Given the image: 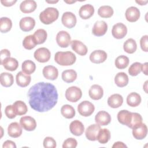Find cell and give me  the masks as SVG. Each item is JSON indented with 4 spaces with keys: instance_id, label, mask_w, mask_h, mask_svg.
<instances>
[{
    "instance_id": "cell-1",
    "label": "cell",
    "mask_w": 148,
    "mask_h": 148,
    "mask_svg": "<svg viewBox=\"0 0 148 148\" xmlns=\"http://www.w3.org/2000/svg\"><path fill=\"white\" fill-rule=\"evenodd\" d=\"M29 104L32 109L39 112H47L57 103L58 94L51 83L39 82L33 85L27 93Z\"/></svg>"
},
{
    "instance_id": "cell-2",
    "label": "cell",
    "mask_w": 148,
    "mask_h": 148,
    "mask_svg": "<svg viewBox=\"0 0 148 148\" xmlns=\"http://www.w3.org/2000/svg\"><path fill=\"white\" fill-rule=\"evenodd\" d=\"M76 60V56L71 51H58L54 56V61L61 66L73 65Z\"/></svg>"
},
{
    "instance_id": "cell-3",
    "label": "cell",
    "mask_w": 148,
    "mask_h": 148,
    "mask_svg": "<svg viewBox=\"0 0 148 148\" xmlns=\"http://www.w3.org/2000/svg\"><path fill=\"white\" fill-rule=\"evenodd\" d=\"M59 16L58 10L52 7H49L40 12L39 14V19L44 24H50L54 22Z\"/></svg>"
},
{
    "instance_id": "cell-4",
    "label": "cell",
    "mask_w": 148,
    "mask_h": 148,
    "mask_svg": "<svg viewBox=\"0 0 148 148\" xmlns=\"http://www.w3.org/2000/svg\"><path fill=\"white\" fill-rule=\"evenodd\" d=\"M82 96V92L80 88L76 86H71L68 88L65 91L66 99L71 102H76Z\"/></svg>"
},
{
    "instance_id": "cell-5",
    "label": "cell",
    "mask_w": 148,
    "mask_h": 148,
    "mask_svg": "<svg viewBox=\"0 0 148 148\" xmlns=\"http://www.w3.org/2000/svg\"><path fill=\"white\" fill-rule=\"evenodd\" d=\"M94 105L88 101H84L80 103L77 106L79 113L84 117L91 116L94 112Z\"/></svg>"
},
{
    "instance_id": "cell-6",
    "label": "cell",
    "mask_w": 148,
    "mask_h": 148,
    "mask_svg": "<svg viewBox=\"0 0 148 148\" xmlns=\"http://www.w3.org/2000/svg\"><path fill=\"white\" fill-rule=\"evenodd\" d=\"M34 58L39 62L44 63L47 62L51 56L50 50L46 47H40L36 50L34 54Z\"/></svg>"
},
{
    "instance_id": "cell-7",
    "label": "cell",
    "mask_w": 148,
    "mask_h": 148,
    "mask_svg": "<svg viewBox=\"0 0 148 148\" xmlns=\"http://www.w3.org/2000/svg\"><path fill=\"white\" fill-rule=\"evenodd\" d=\"M56 42L60 47L62 48L67 47L71 42V38L68 32L65 31H61L57 34Z\"/></svg>"
},
{
    "instance_id": "cell-8",
    "label": "cell",
    "mask_w": 148,
    "mask_h": 148,
    "mask_svg": "<svg viewBox=\"0 0 148 148\" xmlns=\"http://www.w3.org/2000/svg\"><path fill=\"white\" fill-rule=\"evenodd\" d=\"M132 135L138 140H142L144 139L147 134V127L144 123H140L132 128Z\"/></svg>"
},
{
    "instance_id": "cell-9",
    "label": "cell",
    "mask_w": 148,
    "mask_h": 148,
    "mask_svg": "<svg viewBox=\"0 0 148 148\" xmlns=\"http://www.w3.org/2000/svg\"><path fill=\"white\" fill-rule=\"evenodd\" d=\"M127 27L121 23H118L114 24L112 29V34L113 36L117 39H122L127 35Z\"/></svg>"
},
{
    "instance_id": "cell-10",
    "label": "cell",
    "mask_w": 148,
    "mask_h": 148,
    "mask_svg": "<svg viewBox=\"0 0 148 148\" xmlns=\"http://www.w3.org/2000/svg\"><path fill=\"white\" fill-rule=\"evenodd\" d=\"M62 24L66 28H72L74 27L76 24V17L71 12H66L63 13L61 17Z\"/></svg>"
},
{
    "instance_id": "cell-11",
    "label": "cell",
    "mask_w": 148,
    "mask_h": 148,
    "mask_svg": "<svg viewBox=\"0 0 148 148\" xmlns=\"http://www.w3.org/2000/svg\"><path fill=\"white\" fill-rule=\"evenodd\" d=\"M132 119V112L127 110H121L117 113V120L119 122L130 128Z\"/></svg>"
},
{
    "instance_id": "cell-12",
    "label": "cell",
    "mask_w": 148,
    "mask_h": 148,
    "mask_svg": "<svg viewBox=\"0 0 148 148\" xmlns=\"http://www.w3.org/2000/svg\"><path fill=\"white\" fill-rule=\"evenodd\" d=\"M20 124L26 131H34L36 127L35 120L31 116H23L20 120Z\"/></svg>"
},
{
    "instance_id": "cell-13",
    "label": "cell",
    "mask_w": 148,
    "mask_h": 148,
    "mask_svg": "<svg viewBox=\"0 0 148 148\" xmlns=\"http://www.w3.org/2000/svg\"><path fill=\"white\" fill-rule=\"evenodd\" d=\"M108 30V25L104 21H97L94 24L92 33L97 36L104 35Z\"/></svg>"
},
{
    "instance_id": "cell-14",
    "label": "cell",
    "mask_w": 148,
    "mask_h": 148,
    "mask_svg": "<svg viewBox=\"0 0 148 148\" xmlns=\"http://www.w3.org/2000/svg\"><path fill=\"white\" fill-rule=\"evenodd\" d=\"M35 25V20L31 17L22 18L19 23L20 29L24 32H29L32 30Z\"/></svg>"
},
{
    "instance_id": "cell-15",
    "label": "cell",
    "mask_w": 148,
    "mask_h": 148,
    "mask_svg": "<svg viewBox=\"0 0 148 148\" xmlns=\"http://www.w3.org/2000/svg\"><path fill=\"white\" fill-rule=\"evenodd\" d=\"M107 58L106 53L101 50H96L93 51L90 55V60L94 64L102 63Z\"/></svg>"
},
{
    "instance_id": "cell-16",
    "label": "cell",
    "mask_w": 148,
    "mask_h": 148,
    "mask_svg": "<svg viewBox=\"0 0 148 148\" xmlns=\"http://www.w3.org/2000/svg\"><path fill=\"white\" fill-rule=\"evenodd\" d=\"M95 121L99 125H107L111 121V116L107 112L101 110L95 115Z\"/></svg>"
},
{
    "instance_id": "cell-17",
    "label": "cell",
    "mask_w": 148,
    "mask_h": 148,
    "mask_svg": "<svg viewBox=\"0 0 148 148\" xmlns=\"http://www.w3.org/2000/svg\"><path fill=\"white\" fill-rule=\"evenodd\" d=\"M101 126L98 124H93L88 126L86 130L85 135L87 139L91 141H95L97 140V136L98 134Z\"/></svg>"
},
{
    "instance_id": "cell-18",
    "label": "cell",
    "mask_w": 148,
    "mask_h": 148,
    "mask_svg": "<svg viewBox=\"0 0 148 148\" xmlns=\"http://www.w3.org/2000/svg\"><path fill=\"white\" fill-rule=\"evenodd\" d=\"M42 73L46 79L54 80L58 77V71L54 66L47 65L43 68Z\"/></svg>"
},
{
    "instance_id": "cell-19",
    "label": "cell",
    "mask_w": 148,
    "mask_h": 148,
    "mask_svg": "<svg viewBox=\"0 0 148 148\" xmlns=\"http://www.w3.org/2000/svg\"><path fill=\"white\" fill-rule=\"evenodd\" d=\"M125 18L129 22H135L140 17V11L135 6H131L127 8L125 13Z\"/></svg>"
},
{
    "instance_id": "cell-20",
    "label": "cell",
    "mask_w": 148,
    "mask_h": 148,
    "mask_svg": "<svg viewBox=\"0 0 148 148\" xmlns=\"http://www.w3.org/2000/svg\"><path fill=\"white\" fill-rule=\"evenodd\" d=\"M71 45L72 49L80 56H85L88 51L87 46L78 40H73L71 41Z\"/></svg>"
},
{
    "instance_id": "cell-21",
    "label": "cell",
    "mask_w": 148,
    "mask_h": 148,
    "mask_svg": "<svg viewBox=\"0 0 148 148\" xmlns=\"http://www.w3.org/2000/svg\"><path fill=\"white\" fill-rule=\"evenodd\" d=\"M69 130L73 135L78 136L83 134L84 127L81 121L76 120L71 123L69 125Z\"/></svg>"
},
{
    "instance_id": "cell-22",
    "label": "cell",
    "mask_w": 148,
    "mask_h": 148,
    "mask_svg": "<svg viewBox=\"0 0 148 148\" xmlns=\"http://www.w3.org/2000/svg\"><path fill=\"white\" fill-rule=\"evenodd\" d=\"M8 134L12 138H18L22 134L21 125L17 122L10 123L8 127Z\"/></svg>"
},
{
    "instance_id": "cell-23",
    "label": "cell",
    "mask_w": 148,
    "mask_h": 148,
    "mask_svg": "<svg viewBox=\"0 0 148 148\" xmlns=\"http://www.w3.org/2000/svg\"><path fill=\"white\" fill-rule=\"evenodd\" d=\"M94 8L90 4H85L82 6L79 11L80 17L84 20L90 18L94 14Z\"/></svg>"
},
{
    "instance_id": "cell-24",
    "label": "cell",
    "mask_w": 148,
    "mask_h": 148,
    "mask_svg": "<svg viewBox=\"0 0 148 148\" xmlns=\"http://www.w3.org/2000/svg\"><path fill=\"white\" fill-rule=\"evenodd\" d=\"M37 7L36 3L34 0H25L20 5V9L24 13H29L35 11Z\"/></svg>"
},
{
    "instance_id": "cell-25",
    "label": "cell",
    "mask_w": 148,
    "mask_h": 148,
    "mask_svg": "<svg viewBox=\"0 0 148 148\" xmlns=\"http://www.w3.org/2000/svg\"><path fill=\"white\" fill-rule=\"evenodd\" d=\"M88 95L92 99L99 100L103 97V88L99 85L94 84L90 88L88 91Z\"/></svg>"
},
{
    "instance_id": "cell-26",
    "label": "cell",
    "mask_w": 148,
    "mask_h": 148,
    "mask_svg": "<svg viewBox=\"0 0 148 148\" xmlns=\"http://www.w3.org/2000/svg\"><path fill=\"white\" fill-rule=\"evenodd\" d=\"M16 79L17 84L21 87H25L28 86L31 80V76L24 73L23 71L17 73Z\"/></svg>"
},
{
    "instance_id": "cell-27",
    "label": "cell",
    "mask_w": 148,
    "mask_h": 148,
    "mask_svg": "<svg viewBox=\"0 0 148 148\" xmlns=\"http://www.w3.org/2000/svg\"><path fill=\"white\" fill-rule=\"evenodd\" d=\"M123 103V98L119 94H114L108 99V104L112 108H118L122 105Z\"/></svg>"
},
{
    "instance_id": "cell-28",
    "label": "cell",
    "mask_w": 148,
    "mask_h": 148,
    "mask_svg": "<svg viewBox=\"0 0 148 148\" xmlns=\"http://www.w3.org/2000/svg\"><path fill=\"white\" fill-rule=\"evenodd\" d=\"M1 64L5 69L9 71H14L16 70L18 66L17 60L16 58L10 57L5 59Z\"/></svg>"
},
{
    "instance_id": "cell-29",
    "label": "cell",
    "mask_w": 148,
    "mask_h": 148,
    "mask_svg": "<svg viewBox=\"0 0 148 148\" xmlns=\"http://www.w3.org/2000/svg\"><path fill=\"white\" fill-rule=\"evenodd\" d=\"M141 102L140 95L135 92L130 93L127 97V103L131 107L138 106Z\"/></svg>"
},
{
    "instance_id": "cell-30",
    "label": "cell",
    "mask_w": 148,
    "mask_h": 148,
    "mask_svg": "<svg viewBox=\"0 0 148 148\" xmlns=\"http://www.w3.org/2000/svg\"><path fill=\"white\" fill-rule=\"evenodd\" d=\"M114 83L119 87L126 86L128 83V76L124 72H119L114 77Z\"/></svg>"
},
{
    "instance_id": "cell-31",
    "label": "cell",
    "mask_w": 148,
    "mask_h": 148,
    "mask_svg": "<svg viewBox=\"0 0 148 148\" xmlns=\"http://www.w3.org/2000/svg\"><path fill=\"white\" fill-rule=\"evenodd\" d=\"M13 106L16 115H24L28 111V108L26 104L22 101H16L13 103Z\"/></svg>"
},
{
    "instance_id": "cell-32",
    "label": "cell",
    "mask_w": 148,
    "mask_h": 148,
    "mask_svg": "<svg viewBox=\"0 0 148 148\" xmlns=\"http://www.w3.org/2000/svg\"><path fill=\"white\" fill-rule=\"evenodd\" d=\"M62 79L66 83H72L77 78V73L73 69H67L62 72L61 75Z\"/></svg>"
},
{
    "instance_id": "cell-33",
    "label": "cell",
    "mask_w": 148,
    "mask_h": 148,
    "mask_svg": "<svg viewBox=\"0 0 148 148\" xmlns=\"http://www.w3.org/2000/svg\"><path fill=\"white\" fill-rule=\"evenodd\" d=\"M0 82L2 86L5 87H10L14 82L13 76L8 72H3L1 74Z\"/></svg>"
},
{
    "instance_id": "cell-34",
    "label": "cell",
    "mask_w": 148,
    "mask_h": 148,
    "mask_svg": "<svg viewBox=\"0 0 148 148\" xmlns=\"http://www.w3.org/2000/svg\"><path fill=\"white\" fill-rule=\"evenodd\" d=\"M110 139V132L106 128L100 129L97 136V140L101 144L106 143Z\"/></svg>"
},
{
    "instance_id": "cell-35",
    "label": "cell",
    "mask_w": 148,
    "mask_h": 148,
    "mask_svg": "<svg viewBox=\"0 0 148 148\" xmlns=\"http://www.w3.org/2000/svg\"><path fill=\"white\" fill-rule=\"evenodd\" d=\"M137 49V45L135 40L132 38L128 39L123 45V49L124 50L128 53L132 54L134 53Z\"/></svg>"
},
{
    "instance_id": "cell-36",
    "label": "cell",
    "mask_w": 148,
    "mask_h": 148,
    "mask_svg": "<svg viewBox=\"0 0 148 148\" xmlns=\"http://www.w3.org/2000/svg\"><path fill=\"white\" fill-rule=\"evenodd\" d=\"M22 71L30 75L32 73H34L36 69V65L31 60H25L22 63Z\"/></svg>"
},
{
    "instance_id": "cell-37",
    "label": "cell",
    "mask_w": 148,
    "mask_h": 148,
    "mask_svg": "<svg viewBox=\"0 0 148 148\" xmlns=\"http://www.w3.org/2000/svg\"><path fill=\"white\" fill-rule=\"evenodd\" d=\"M113 8L109 5H103L99 7L98 10V15L102 18H109L113 14Z\"/></svg>"
},
{
    "instance_id": "cell-38",
    "label": "cell",
    "mask_w": 148,
    "mask_h": 148,
    "mask_svg": "<svg viewBox=\"0 0 148 148\" xmlns=\"http://www.w3.org/2000/svg\"><path fill=\"white\" fill-rule=\"evenodd\" d=\"M12 27V20L8 17H2L0 20V30L2 33L9 32Z\"/></svg>"
},
{
    "instance_id": "cell-39",
    "label": "cell",
    "mask_w": 148,
    "mask_h": 148,
    "mask_svg": "<svg viewBox=\"0 0 148 148\" xmlns=\"http://www.w3.org/2000/svg\"><path fill=\"white\" fill-rule=\"evenodd\" d=\"M61 114L66 119H72L75 116V109L69 105H64L61 109Z\"/></svg>"
},
{
    "instance_id": "cell-40",
    "label": "cell",
    "mask_w": 148,
    "mask_h": 148,
    "mask_svg": "<svg viewBox=\"0 0 148 148\" xmlns=\"http://www.w3.org/2000/svg\"><path fill=\"white\" fill-rule=\"evenodd\" d=\"M129 58L124 55L117 57L115 60V66L117 68L123 69L126 68L129 64Z\"/></svg>"
},
{
    "instance_id": "cell-41",
    "label": "cell",
    "mask_w": 148,
    "mask_h": 148,
    "mask_svg": "<svg viewBox=\"0 0 148 148\" xmlns=\"http://www.w3.org/2000/svg\"><path fill=\"white\" fill-rule=\"evenodd\" d=\"M37 45L43 43L47 39V32L43 29H37L33 34Z\"/></svg>"
},
{
    "instance_id": "cell-42",
    "label": "cell",
    "mask_w": 148,
    "mask_h": 148,
    "mask_svg": "<svg viewBox=\"0 0 148 148\" xmlns=\"http://www.w3.org/2000/svg\"><path fill=\"white\" fill-rule=\"evenodd\" d=\"M37 45L33 35H29L24 38L23 41V47L27 50H31Z\"/></svg>"
},
{
    "instance_id": "cell-43",
    "label": "cell",
    "mask_w": 148,
    "mask_h": 148,
    "mask_svg": "<svg viewBox=\"0 0 148 148\" xmlns=\"http://www.w3.org/2000/svg\"><path fill=\"white\" fill-rule=\"evenodd\" d=\"M142 71V64L138 62L133 63L128 69V73L132 76H137Z\"/></svg>"
},
{
    "instance_id": "cell-44",
    "label": "cell",
    "mask_w": 148,
    "mask_h": 148,
    "mask_svg": "<svg viewBox=\"0 0 148 148\" xmlns=\"http://www.w3.org/2000/svg\"><path fill=\"white\" fill-rule=\"evenodd\" d=\"M43 146L45 148H55L57 146L56 142L52 137H46L43 140Z\"/></svg>"
},
{
    "instance_id": "cell-45",
    "label": "cell",
    "mask_w": 148,
    "mask_h": 148,
    "mask_svg": "<svg viewBox=\"0 0 148 148\" xmlns=\"http://www.w3.org/2000/svg\"><path fill=\"white\" fill-rule=\"evenodd\" d=\"M142 122V117L141 115L138 113H132V119L131 125L130 126V128H132L135 125L141 123Z\"/></svg>"
},
{
    "instance_id": "cell-46",
    "label": "cell",
    "mask_w": 148,
    "mask_h": 148,
    "mask_svg": "<svg viewBox=\"0 0 148 148\" xmlns=\"http://www.w3.org/2000/svg\"><path fill=\"white\" fill-rule=\"evenodd\" d=\"M77 140L75 138H69L64 140L62 145V147L63 148H67V147L75 148L77 146Z\"/></svg>"
},
{
    "instance_id": "cell-47",
    "label": "cell",
    "mask_w": 148,
    "mask_h": 148,
    "mask_svg": "<svg viewBox=\"0 0 148 148\" xmlns=\"http://www.w3.org/2000/svg\"><path fill=\"white\" fill-rule=\"evenodd\" d=\"M5 113L6 116H7V117H8L9 119H14L16 116V114L14 109H13V105H8L5 108Z\"/></svg>"
},
{
    "instance_id": "cell-48",
    "label": "cell",
    "mask_w": 148,
    "mask_h": 148,
    "mask_svg": "<svg viewBox=\"0 0 148 148\" xmlns=\"http://www.w3.org/2000/svg\"><path fill=\"white\" fill-rule=\"evenodd\" d=\"M148 36L147 35L143 36L140 40V45L142 50L145 52L148 51Z\"/></svg>"
},
{
    "instance_id": "cell-49",
    "label": "cell",
    "mask_w": 148,
    "mask_h": 148,
    "mask_svg": "<svg viewBox=\"0 0 148 148\" xmlns=\"http://www.w3.org/2000/svg\"><path fill=\"white\" fill-rule=\"evenodd\" d=\"M10 53L8 49H2L1 51V56H0V60L1 63L6 58L10 57Z\"/></svg>"
},
{
    "instance_id": "cell-50",
    "label": "cell",
    "mask_w": 148,
    "mask_h": 148,
    "mask_svg": "<svg viewBox=\"0 0 148 148\" xmlns=\"http://www.w3.org/2000/svg\"><path fill=\"white\" fill-rule=\"evenodd\" d=\"M2 147L3 148H16V145L15 144V143L12 140H6L3 145H2Z\"/></svg>"
},
{
    "instance_id": "cell-51",
    "label": "cell",
    "mask_w": 148,
    "mask_h": 148,
    "mask_svg": "<svg viewBox=\"0 0 148 148\" xmlns=\"http://www.w3.org/2000/svg\"><path fill=\"white\" fill-rule=\"evenodd\" d=\"M16 0L14 1H6V0H1V3L5 6H13L16 2Z\"/></svg>"
},
{
    "instance_id": "cell-52",
    "label": "cell",
    "mask_w": 148,
    "mask_h": 148,
    "mask_svg": "<svg viewBox=\"0 0 148 148\" xmlns=\"http://www.w3.org/2000/svg\"><path fill=\"white\" fill-rule=\"evenodd\" d=\"M127 146L122 142H115L113 145L112 146L113 148H123V147H127Z\"/></svg>"
},
{
    "instance_id": "cell-53",
    "label": "cell",
    "mask_w": 148,
    "mask_h": 148,
    "mask_svg": "<svg viewBox=\"0 0 148 148\" xmlns=\"http://www.w3.org/2000/svg\"><path fill=\"white\" fill-rule=\"evenodd\" d=\"M142 71L145 75H147V62L142 64Z\"/></svg>"
},
{
    "instance_id": "cell-54",
    "label": "cell",
    "mask_w": 148,
    "mask_h": 148,
    "mask_svg": "<svg viewBox=\"0 0 148 148\" xmlns=\"http://www.w3.org/2000/svg\"><path fill=\"white\" fill-rule=\"evenodd\" d=\"M135 2L140 5H145L147 3L148 1H136Z\"/></svg>"
},
{
    "instance_id": "cell-55",
    "label": "cell",
    "mask_w": 148,
    "mask_h": 148,
    "mask_svg": "<svg viewBox=\"0 0 148 148\" xmlns=\"http://www.w3.org/2000/svg\"><path fill=\"white\" fill-rule=\"evenodd\" d=\"M147 80L145 82V84L143 85V89H144L145 91L146 92V93H147Z\"/></svg>"
},
{
    "instance_id": "cell-56",
    "label": "cell",
    "mask_w": 148,
    "mask_h": 148,
    "mask_svg": "<svg viewBox=\"0 0 148 148\" xmlns=\"http://www.w3.org/2000/svg\"><path fill=\"white\" fill-rule=\"evenodd\" d=\"M58 1H46V2L49 3H56L58 2Z\"/></svg>"
},
{
    "instance_id": "cell-57",
    "label": "cell",
    "mask_w": 148,
    "mask_h": 148,
    "mask_svg": "<svg viewBox=\"0 0 148 148\" xmlns=\"http://www.w3.org/2000/svg\"><path fill=\"white\" fill-rule=\"evenodd\" d=\"M64 2H66V3H75V2H76V1H65L64 0Z\"/></svg>"
}]
</instances>
